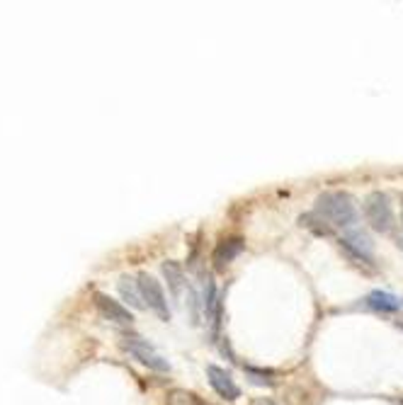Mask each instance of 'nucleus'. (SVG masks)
I'll use <instances>...</instances> for the list:
<instances>
[{
    "mask_svg": "<svg viewBox=\"0 0 403 405\" xmlns=\"http://www.w3.org/2000/svg\"><path fill=\"white\" fill-rule=\"evenodd\" d=\"M316 213L321 221H328L330 226L350 228L357 221V209L350 194L345 192H323L316 199Z\"/></svg>",
    "mask_w": 403,
    "mask_h": 405,
    "instance_id": "1",
    "label": "nucleus"
},
{
    "mask_svg": "<svg viewBox=\"0 0 403 405\" xmlns=\"http://www.w3.org/2000/svg\"><path fill=\"white\" fill-rule=\"evenodd\" d=\"M136 284H139V292H141L144 304L149 306L161 320H170V309H168V299H166V292H163L161 282H158L156 277H151L149 272H141V275L136 277Z\"/></svg>",
    "mask_w": 403,
    "mask_h": 405,
    "instance_id": "2",
    "label": "nucleus"
},
{
    "mask_svg": "<svg viewBox=\"0 0 403 405\" xmlns=\"http://www.w3.org/2000/svg\"><path fill=\"white\" fill-rule=\"evenodd\" d=\"M364 216H367V223L379 233L391 231L394 226V209H391V201L386 194L381 192H372L364 201Z\"/></svg>",
    "mask_w": 403,
    "mask_h": 405,
    "instance_id": "3",
    "label": "nucleus"
},
{
    "mask_svg": "<svg viewBox=\"0 0 403 405\" xmlns=\"http://www.w3.org/2000/svg\"><path fill=\"white\" fill-rule=\"evenodd\" d=\"M122 347L127 349V352L132 354L134 359H139L141 364L149 366V369H156V371H168V369H170L166 359H163L161 354H158L156 349L144 340V337H139V335H124V337H122Z\"/></svg>",
    "mask_w": 403,
    "mask_h": 405,
    "instance_id": "4",
    "label": "nucleus"
},
{
    "mask_svg": "<svg viewBox=\"0 0 403 405\" xmlns=\"http://www.w3.org/2000/svg\"><path fill=\"white\" fill-rule=\"evenodd\" d=\"M206 376H209L211 388H214L221 398H226V401H236V398L241 396L236 381L231 379V374H228L226 369H221V366H216V364H209L206 366Z\"/></svg>",
    "mask_w": 403,
    "mask_h": 405,
    "instance_id": "5",
    "label": "nucleus"
},
{
    "mask_svg": "<svg viewBox=\"0 0 403 405\" xmlns=\"http://www.w3.org/2000/svg\"><path fill=\"white\" fill-rule=\"evenodd\" d=\"M95 306H97V311H100L102 318L119 323V325H132L134 316L129 313V309H124L119 301L110 299L107 294H95Z\"/></svg>",
    "mask_w": 403,
    "mask_h": 405,
    "instance_id": "6",
    "label": "nucleus"
},
{
    "mask_svg": "<svg viewBox=\"0 0 403 405\" xmlns=\"http://www.w3.org/2000/svg\"><path fill=\"white\" fill-rule=\"evenodd\" d=\"M241 250H243V240L241 238L221 240V243L216 245V250H214V257H211V260H214V265H216V270H224L228 262L236 260Z\"/></svg>",
    "mask_w": 403,
    "mask_h": 405,
    "instance_id": "7",
    "label": "nucleus"
},
{
    "mask_svg": "<svg viewBox=\"0 0 403 405\" xmlns=\"http://www.w3.org/2000/svg\"><path fill=\"white\" fill-rule=\"evenodd\" d=\"M163 275L168 279V287H170L173 297H180V294H182V287H185L182 267H180L178 262L168 260V262H163Z\"/></svg>",
    "mask_w": 403,
    "mask_h": 405,
    "instance_id": "8",
    "label": "nucleus"
},
{
    "mask_svg": "<svg viewBox=\"0 0 403 405\" xmlns=\"http://www.w3.org/2000/svg\"><path fill=\"white\" fill-rule=\"evenodd\" d=\"M119 294H122V299L127 301V304H132L134 309H144V299H141V292H139V284L134 282V279L129 277H122L119 279Z\"/></svg>",
    "mask_w": 403,
    "mask_h": 405,
    "instance_id": "9",
    "label": "nucleus"
},
{
    "mask_svg": "<svg viewBox=\"0 0 403 405\" xmlns=\"http://www.w3.org/2000/svg\"><path fill=\"white\" fill-rule=\"evenodd\" d=\"M367 306L374 311H381V313H391V311L399 309V299L391 297V294H386V292H372L367 297Z\"/></svg>",
    "mask_w": 403,
    "mask_h": 405,
    "instance_id": "10",
    "label": "nucleus"
},
{
    "mask_svg": "<svg viewBox=\"0 0 403 405\" xmlns=\"http://www.w3.org/2000/svg\"><path fill=\"white\" fill-rule=\"evenodd\" d=\"M182 403V405H199L197 396H192V393H185V391H175L170 396V403Z\"/></svg>",
    "mask_w": 403,
    "mask_h": 405,
    "instance_id": "11",
    "label": "nucleus"
},
{
    "mask_svg": "<svg viewBox=\"0 0 403 405\" xmlns=\"http://www.w3.org/2000/svg\"><path fill=\"white\" fill-rule=\"evenodd\" d=\"M401 211H403V197H401Z\"/></svg>",
    "mask_w": 403,
    "mask_h": 405,
    "instance_id": "12",
    "label": "nucleus"
}]
</instances>
